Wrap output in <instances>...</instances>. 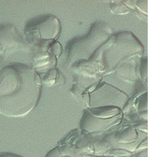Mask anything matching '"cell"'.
<instances>
[{"instance_id":"obj_13","label":"cell","mask_w":148,"mask_h":157,"mask_svg":"<svg viewBox=\"0 0 148 157\" xmlns=\"http://www.w3.org/2000/svg\"><path fill=\"white\" fill-rule=\"evenodd\" d=\"M69 148H64V149L61 148V147H56V148L51 150V151L45 157H73L71 156L73 153H71V151H69Z\"/></svg>"},{"instance_id":"obj_8","label":"cell","mask_w":148,"mask_h":157,"mask_svg":"<svg viewBox=\"0 0 148 157\" xmlns=\"http://www.w3.org/2000/svg\"><path fill=\"white\" fill-rule=\"evenodd\" d=\"M122 118V115H117L113 118H103L91 115L86 109L83 111V115L82 118L80 126L82 130L87 133H96L106 130L109 127L118 124Z\"/></svg>"},{"instance_id":"obj_9","label":"cell","mask_w":148,"mask_h":157,"mask_svg":"<svg viewBox=\"0 0 148 157\" xmlns=\"http://www.w3.org/2000/svg\"><path fill=\"white\" fill-rule=\"evenodd\" d=\"M142 58H132L124 62L117 67L115 72L123 81L128 83H135L139 78V65Z\"/></svg>"},{"instance_id":"obj_6","label":"cell","mask_w":148,"mask_h":157,"mask_svg":"<svg viewBox=\"0 0 148 157\" xmlns=\"http://www.w3.org/2000/svg\"><path fill=\"white\" fill-rule=\"evenodd\" d=\"M33 68L38 74L46 72L56 68L57 58L62 53V46L58 42H54L48 47L33 48Z\"/></svg>"},{"instance_id":"obj_2","label":"cell","mask_w":148,"mask_h":157,"mask_svg":"<svg viewBox=\"0 0 148 157\" xmlns=\"http://www.w3.org/2000/svg\"><path fill=\"white\" fill-rule=\"evenodd\" d=\"M144 48L131 32L114 34L90 62L72 67L92 76H106L115 72L119 65L132 58H142ZM71 68V67H70Z\"/></svg>"},{"instance_id":"obj_3","label":"cell","mask_w":148,"mask_h":157,"mask_svg":"<svg viewBox=\"0 0 148 157\" xmlns=\"http://www.w3.org/2000/svg\"><path fill=\"white\" fill-rule=\"evenodd\" d=\"M115 34L111 26L102 21L91 26L89 33L84 36L72 40L67 46V65H76L90 62L98 51Z\"/></svg>"},{"instance_id":"obj_16","label":"cell","mask_w":148,"mask_h":157,"mask_svg":"<svg viewBox=\"0 0 148 157\" xmlns=\"http://www.w3.org/2000/svg\"><path fill=\"white\" fill-rule=\"evenodd\" d=\"M138 157H147V152H146V150L144 149L143 151H142L138 155Z\"/></svg>"},{"instance_id":"obj_12","label":"cell","mask_w":148,"mask_h":157,"mask_svg":"<svg viewBox=\"0 0 148 157\" xmlns=\"http://www.w3.org/2000/svg\"><path fill=\"white\" fill-rule=\"evenodd\" d=\"M110 10L112 13L117 15H124L131 13V10L126 6L123 1H112L110 2Z\"/></svg>"},{"instance_id":"obj_5","label":"cell","mask_w":148,"mask_h":157,"mask_svg":"<svg viewBox=\"0 0 148 157\" xmlns=\"http://www.w3.org/2000/svg\"><path fill=\"white\" fill-rule=\"evenodd\" d=\"M128 96L112 85L99 83L94 89L89 93V108L97 107H116L124 109Z\"/></svg>"},{"instance_id":"obj_14","label":"cell","mask_w":148,"mask_h":157,"mask_svg":"<svg viewBox=\"0 0 148 157\" xmlns=\"http://www.w3.org/2000/svg\"><path fill=\"white\" fill-rule=\"evenodd\" d=\"M139 78L142 80V82L146 85V80H147V65H146V59H140V63L139 65Z\"/></svg>"},{"instance_id":"obj_4","label":"cell","mask_w":148,"mask_h":157,"mask_svg":"<svg viewBox=\"0 0 148 157\" xmlns=\"http://www.w3.org/2000/svg\"><path fill=\"white\" fill-rule=\"evenodd\" d=\"M61 32L59 19L49 15L39 21L26 24L25 27V40L30 48H37L50 46L56 42Z\"/></svg>"},{"instance_id":"obj_10","label":"cell","mask_w":148,"mask_h":157,"mask_svg":"<svg viewBox=\"0 0 148 157\" xmlns=\"http://www.w3.org/2000/svg\"><path fill=\"white\" fill-rule=\"evenodd\" d=\"M62 78H63V74L59 72V70L53 68L46 71L45 75L42 78L41 77V79L42 84H45L48 87H51L53 85H59V81Z\"/></svg>"},{"instance_id":"obj_7","label":"cell","mask_w":148,"mask_h":157,"mask_svg":"<svg viewBox=\"0 0 148 157\" xmlns=\"http://www.w3.org/2000/svg\"><path fill=\"white\" fill-rule=\"evenodd\" d=\"M0 48L2 53L6 55L16 52H29L31 50L25 38L10 24L0 26Z\"/></svg>"},{"instance_id":"obj_1","label":"cell","mask_w":148,"mask_h":157,"mask_svg":"<svg viewBox=\"0 0 148 157\" xmlns=\"http://www.w3.org/2000/svg\"><path fill=\"white\" fill-rule=\"evenodd\" d=\"M42 85L39 74L26 64L0 69V114L9 118L29 115L39 103Z\"/></svg>"},{"instance_id":"obj_15","label":"cell","mask_w":148,"mask_h":157,"mask_svg":"<svg viewBox=\"0 0 148 157\" xmlns=\"http://www.w3.org/2000/svg\"><path fill=\"white\" fill-rule=\"evenodd\" d=\"M0 157H22V156L15 155V154H13V153H2V154H0Z\"/></svg>"},{"instance_id":"obj_11","label":"cell","mask_w":148,"mask_h":157,"mask_svg":"<svg viewBox=\"0 0 148 157\" xmlns=\"http://www.w3.org/2000/svg\"><path fill=\"white\" fill-rule=\"evenodd\" d=\"M138 139V134L135 128L128 127L124 129L123 131L119 132L116 135V140L120 144H128L131 143Z\"/></svg>"}]
</instances>
